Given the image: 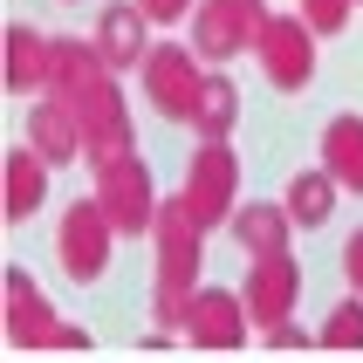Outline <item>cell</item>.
Returning a JSON list of instances; mask_svg holds the SVG:
<instances>
[{
	"mask_svg": "<svg viewBox=\"0 0 363 363\" xmlns=\"http://www.w3.org/2000/svg\"><path fill=\"white\" fill-rule=\"evenodd\" d=\"M192 267H199V220L179 206L158 213V323H185V295H192Z\"/></svg>",
	"mask_w": 363,
	"mask_h": 363,
	"instance_id": "obj_1",
	"label": "cell"
},
{
	"mask_svg": "<svg viewBox=\"0 0 363 363\" xmlns=\"http://www.w3.org/2000/svg\"><path fill=\"white\" fill-rule=\"evenodd\" d=\"M144 89H151V103H158L164 117H192L199 110V62H192V48H179V41H158L151 55H144Z\"/></svg>",
	"mask_w": 363,
	"mask_h": 363,
	"instance_id": "obj_2",
	"label": "cell"
},
{
	"mask_svg": "<svg viewBox=\"0 0 363 363\" xmlns=\"http://www.w3.org/2000/svg\"><path fill=\"white\" fill-rule=\"evenodd\" d=\"M261 28H267L261 0H206L199 7V55L226 62V55H240V48H254Z\"/></svg>",
	"mask_w": 363,
	"mask_h": 363,
	"instance_id": "obj_3",
	"label": "cell"
},
{
	"mask_svg": "<svg viewBox=\"0 0 363 363\" xmlns=\"http://www.w3.org/2000/svg\"><path fill=\"white\" fill-rule=\"evenodd\" d=\"M254 48H261L274 89H308V76H315V41H308L302 21H267Z\"/></svg>",
	"mask_w": 363,
	"mask_h": 363,
	"instance_id": "obj_4",
	"label": "cell"
},
{
	"mask_svg": "<svg viewBox=\"0 0 363 363\" xmlns=\"http://www.w3.org/2000/svg\"><path fill=\"white\" fill-rule=\"evenodd\" d=\"M144 185H151V179H144V164L130 158V151L103 164V192H96V206L110 213V226H117V233H138V226L151 220V192H144Z\"/></svg>",
	"mask_w": 363,
	"mask_h": 363,
	"instance_id": "obj_5",
	"label": "cell"
},
{
	"mask_svg": "<svg viewBox=\"0 0 363 363\" xmlns=\"http://www.w3.org/2000/svg\"><path fill=\"white\" fill-rule=\"evenodd\" d=\"M110 213L103 206H76L69 220H62V267L76 274V281H89V274H103V261H110Z\"/></svg>",
	"mask_w": 363,
	"mask_h": 363,
	"instance_id": "obj_6",
	"label": "cell"
},
{
	"mask_svg": "<svg viewBox=\"0 0 363 363\" xmlns=\"http://www.w3.org/2000/svg\"><path fill=\"white\" fill-rule=\"evenodd\" d=\"M295 288H302V267L288 261V247L281 254H261L254 261V281H247V315L254 323H288V308H295Z\"/></svg>",
	"mask_w": 363,
	"mask_h": 363,
	"instance_id": "obj_7",
	"label": "cell"
},
{
	"mask_svg": "<svg viewBox=\"0 0 363 363\" xmlns=\"http://www.w3.org/2000/svg\"><path fill=\"white\" fill-rule=\"evenodd\" d=\"M226 185H233V151H226V138H206L199 164H192V185H185V213L199 226H213L226 213Z\"/></svg>",
	"mask_w": 363,
	"mask_h": 363,
	"instance_id": "obj_8",
	"label": "cell"
},
{
	"mask_svg": "<svg viewBox=\"0 0 363 363\" xmlns=\"http://www.w3.org/2000/svg\"><path fill=\"white\" fill-rule=\"evenodd\" d=\"M185 329H192V343H206V350H240L247 308L233 302V295H199V302H185Z\"/></svg>",
	"mask_w": 363,
	"mask_h": 363,
	"instance_id": "obj_9",
	"label": "cell"
},
{
	"mask_svg": "<svg viewBox=\"0 0 363 363\" xmlns=\"http://www.w3.org/2000/svg\"><path fill=\"white\" fill-rule=\"evenodd\" d=\"M144 28H151V14H144L138 0H130V7H103V62H110V69H123V62H144L151 55V41H144Z\"/></svg>",
	"mask_w": 363,
	"mask_h": 363,
	"instance_id": "obj_10",
	"label": "cell"
},
{
	"mask_svg": "<svg viewBox=\"0 0 363 363\" xmlns=\"http://www.w3.org/2000/svg\"><path fill=\"white\" fill-rule=\"evenodd\" d=\"M7 329H14V343H55L62 336V329L48 323V308H41L28 274H7Z\"/></svg>",
	"mask_w": 363,
	"mask_h": 363,
	"instance_id": "obj_11",
	"label": "cell"
},
{
	"mask_svg": "<svg viewBox=\"0 0 363 363\" xmlns=\"http://www.w3.org/2000/svg\"><path fill=\"white\" fill-rule=\"evenodd\" d=\"M28 130H35V151L48 164H62V158H76V151H82V117L69 110V103H41Z\"/></svg>",
	"mask_w": 363,
	"mask_h": 363,
	"instance_id": "obj_12",
	"label": "cell"
},
{
	"mask_svg": "<svg viewBox=\"0 0 363 363\" xmlns=\"http://www.w3.org/2000/svg\"><path fill=\"white\" fill-rule=\"evenodd\" d=\"M55 76V48L35 35V28H14L7 35V89H35V82Z\"/></svg>",
	"mask_w": 363,
	"mask_h": 363,
	"instance_id": "obj_13",
	"label": "cell"
},
{
	"mask_svg": "<svg viewBox=\"0 0 363 363\" xmlns=\"http://www.w3.org/2000/svg\"><path fill=\"white\" fill-rule=\"evenodd\" d=\"M288 220H295L288 206H240V213H233V233H240L247 254L261 261V254H281L288 247Z\"/></svg>",
	"mask_w": 363,
	"mask_h": 363,
	"instance_id": "obj_14",
	"label": "cell"
},
{
	"mask_svg": "<svg viewBox=\"0 0 363 363\" xmlns=\"http://www.w3.org/2000/svg\"><path fill=\"white\" fill-rule=\"evenodd\" d=\"M323 158H329V172L343 179V192H363V123L357 117H336V123H329Z\"/></svg>",
	"mask_w": 363,
	"mask_h": 363,
	"instance_id": "obj_15",
	"label": "cell"
},
{
	"mask_svg": "<svg viewBox=\"0 0 363 363\" xmlns=\"http://www.w3.org/2000/svg\"><path fill=\"white\" fill-rule=\"evenodd\" d=\"M329 206H336V172H302V179H288V213L302 226H323Z\"/></svg>",
	"mask_w": 363,
	"mask_h": 363,
	"instance_id": "obj_16",
	"label": "cell"
},
{
	"mask_svg": "<svg viewBox=\"0 0 363 363\" xmlns=\"http://www.w3.org/2000/svg\"><path fill=\"white\" fill-rule=\"evenodd\" d=\"M41 151H14V158H7V220H28V213H35L41 206Z\"/></svg>",
	"mask_w": 363,
	"mask_h": 363,
	"instance_id": "obj_17",
	"label": "cell"
},
{
	"mask_svg": "<svg viewBox=\"0 0 363 363\" xmlns=\"http://www.w3.org/2000/svg\"><path fill=\"white\" fill-rule=\"evenodd\" d=\"M233 117H240V96H233V82H226V76H206L192 123H199L206 138H226V130H233Z\"/></svg>",
	"mask_w": 363,
	"mask_h": 363,
	"instance_id": "obj_18",
	"label": "cell"
},
{
	"mask_svg": "<svg viewBox=\"0 0 363 363\" xmlns=\"http://www.w3.org/2000/svg\"><path fill=\"white\" fill-rule=\"evenodd\" d=\"M323 350H363V302H336V308H329Z\"/></svg>",
	"mask_w": 363,
	"mask_h": 363,
	"instance_id": "obj_19",
	"label": "cell"
},
{
	"mask_svg": "<svg viewBox=\"0 0 363 363\" xmlns=\"http://www.w3.org/2000/svg\"><path fill=\"white\" fill-rule=\"evenodd\" d=\"M350 21V0H308V28H323V35H336Z\"/></svg>",
	"mask_w": 363,
	"mask_h": 363,
	"instance_id": "obj_20",
	"label": "cell"
},
{
	"mask_svg": "<svg viewBox=\"0 0 363 363\" xmlns=\"http://www.w3.org/2000/svg\"><path fill=\"white\" fill-rule=\"evenodd\" d=\"M138 7H144V14H151V21H179L185 7H192V0H138Z\"/></svg>",
	"mask_w": 363,
	"mask_h": 363,
	"instance_id": "obj_21",
	"label": "cell"
}]
</instances>
